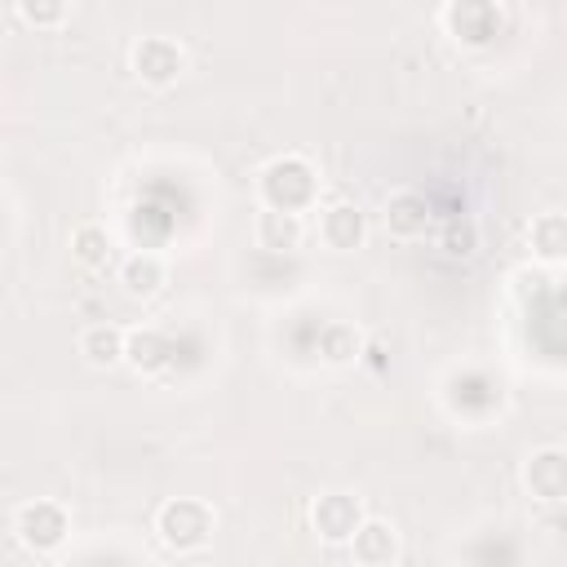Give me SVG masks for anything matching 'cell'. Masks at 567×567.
<instances>
[{
  "instance_id": "1",
  "label": "cell",
  "mask_w": 567,
  "mask_h": 567,
  "mask_svg": "<svg viewBox=\"0 0 567 567\" xmlns=\"http://www.w3.org/2000/svg\"><path fill=\"white\" fill-rule=\"evenodd\" d=\"M257 195H261V204H270V208L301 213V208L315 204L319 177H315V168H310L301 155H279V159H270V164L257 173Z\"/></svg>"
},
{
  "instance_id": "5",
  "label": "cell",
  "mask_w": 567,
  "mask_h": 567,
  "mask_svg": "<svg viewBox=\"0 0 567 567\" xmlns=\"http://www.w3.org/2000/svg\"><path fill=\"white\" fill-rule=\"evenodd\" d=\"M363 518H368V514H363L359 496H350V492H323V496H315V505H310V527H315V536L328 540V545H350V536L359 532Z\"/></svg>"
},
{
  "instance_id": "4",
  "label": "cell",
  "mask_w": 567,
  "mask_h": 567,
  "mask_svg": "<svg viewBox=\"0 0 567 567\" xmlns=\"http://www.w3.org/2000/svg\"><path fill=\"white\" fill-rule=\"evenodd\" d=\"M128 66H133V75H137L142 84L168 89V84H177L182 71H186V49H182L177 40H168V35H142V40L133 44V53H128Z\"/></svg>"
},
{
  "instance_id": "13",
  "label": "cell",
  "mask_w": 567,
  "mask_h": 567,
  "mask_svg": "<svg viewBox=\"0 0 567 567\" xmlns=\"http://www.w3.org/2000/svg\"><path fill=\"white\" fill-rule=\"evenodd\" d=\"M80 354H84V363H93V368H115L120 359H124V346H128V332L124 328H115V323H89L84 332H80Z\"/></svg>"
},
{
  "instance_id": "8",
  "label": "cell",
  "mask_w": 567,
  "mask_h": 567,
  "mask_svg": "<svg viewBox=\"0 0 567 567\" xmlns=\"http://www.w3.org/2000/svg\"><path fill=\"white\" fill-rule=\"evenodd\" d=\"M523 487L545 505H563L567 501V447L532 452L523 465Z\"/></svg>"
},
{
  "instance_id": "14",
  "label": "cell",
  "mask_w": 567,
  "mask_h": 567,
  "mask_svg": "<svg viewBox=\"0 0 567 567\" xmlns=\"http://www.w3.org/2000/svg\"><path fill=\"white\" fill-rule=\"evenodd\" d=\"M71 257H75L84 270H106L111 257H115V239L106 235V226L80 221V226L71 230Z\"/></svg>"
},
{
  "instance_id": "6",
  "label": "cell",
  "mask_w": 567,
  "mask_h": 567,
  "mask_svg": "<svg viewBox=\"0 0 567 567\" xmlns=\"http://www.w3.org/2000/svg\"><path fill=\"white\" fill-rule=\"evenodd\" d=\"M381 221H385V230H390L394 239L412 244V239H425V235H430V226H434V208H430V199H425L421 190L403 186V190H390V195H385Z\"/></svg>"
},
{
  "instance_id": "16",
  "label": "cell",
  "mask_w": 567,
  "mask_h": 567,
  "mask_svg": "<svg viewBox=\"0 0 567 567\" xmlns=\"http://www.w3.org/2000/svg\"><path fill=\"white\" fill-rule=\"evenodd\" d=\"M168 354H173V346H168V337L164 332H155V328H133L128 332V346H124V363L133 368V372H159L164 363H168Z\"/></svg>"
},
{
  "instance_id": "3",
  "label": "cell",
  "mask_w": 567,
  "mask_h": 567,
  "mask_svg": "<svg viewBox=\"0 0 567 567\" xmlns=\"http://www.w3.org/2000/svg\"><path fill=\"white\" fill-rule=\"evenodd\" d=\"M13 536L31 554H58L62 540L71 536V518L58 501H27L13 509Z\"/></svg>"
},
{
  "instance_id": "10",
  "label": "cell",
  "mask_w": 567,
  "mask_h": 567,
  "mask_svg": "<svg viewBox=\"0 0 567 567\" xmlns=\"http://www.w3.org/2000/svg\"><path fill=\"white\" fill-rule=\"evenodd\" d=\"M301 235H306L301 213L261 204L257 217H252V239H257V248H266V252H292V248L301 244Z\"/></svg>"
},
{
  "instance_id": "9",
  "label": "cell",
  "mask_w": 567,
  "mask_h": 567,
  "mask_svg": "<svg viewBox=\"0 0 567 567\" xmlns=\"http://www.w3.org/2000/svg\"><path fill=\"white\" fill-rule=\"evenodd\" d=\"M363 235H368V217H363V208H359V204L337 199V204H328V208L319 213V239H323L328 248L350 252V248H359V244H363Z\"/></svg>"
},
{
  "instance_id": "2",
  "label": "cell",
  "mask_w": 567,
  "mask_h": 567,
  "mask_svg": "<svg viewBox=\"0 0 567 567\" xmlns=\"http://www.w3.org/2000/svg\"><path fill=\"white\" fill-rule=\"evenodd\" d=\"M213 527H217L213 505H204V501H195V496H173V501H164L159 514H155V532H159V540H164L173 554H195L199 545H208Z\"/></svg>"
},
{
  "instance_id": "19",
  "label": "cell",
  "mask_w": 567,
  "mask_h": 567,
  "mask_svg": "<svg viewBox=\"0 0 567 567\" xmlns=\"http://www.w3.org/2000/svg\"><path fill=\"white\" fill-rule=\"evenodd\" d=\"M13 4H18V18L35 31H53L71 13V0H13Z\"/></svg>"
},
{
  "instance_id": "18",
  "label": "cell",
  "mask_w": 567,
  "mask_h": 567,
  "mask_svg": "<svg viewBox=\"0 0 567 567\" xmlns=\"http://www.w3.org/2000/svg\"><path fill=\"white\" fill-rule=\"evenodd\" d=\"M439 248H443V257H452V261H470L474 252H478V221L474 217H447L443 226H439Z\"/></svg>"
},
{
  "instance_id": "12",
  "label": "cell",
  "mask_w": 567,
  "mask_h": 567,
  "mask_svg": "<svg viewBox=\"0 0 567 567\" xmlns=\"http://www.w3.org/2000/svg\"><path fill=\"white\" fill-rule=\"evenodd\" d=\"M164 279H168V266H164V257L159 252H128L124 257V266H120V284H124V292L128 297H155L159 288H164Z\"/></svg>"
},
{
  "instance_id": "17",
  "label": "cell",
  "mask_w": 567,
  "mask_h": 567,
  "mask_svg": "<svg viewBox=\"0 0 567 567\" xmlns=\"http://www.w3.org/2000/svg\"><path fill=\"white\" fill-rule=\"evenodd\" d=\"M527 244L540 261H567V213H540L527 226Z\"/></svg>"
},
{
  "instance_id": "15",
  "label": "cell",
  "mask_w": 567,
  "mask_h": 567,
  "mask_svg": "<svg viewBox=\"0 0 567 567\" xmlns=\"http://www.w3.org/2000/svg\"><path fill=\"white\" fill-rule=\"evenodd\" d=\"M359 354H363V332H359L354 323H346V319L323 323V332H319V359H323V363L350 368Z\"/></svg>"
},
{
  "instance_id": "11",
  "label": "cell",
  "mask_w": 567,
  "mask_h": 567,
  "mask_svg": "<svg viewBox=\"0 0 567 567\" xmlns=\"http://www.w3.org/2000/svg\"><path fill=\"white\" fill-rule=\"evenodd\" d=\"M350 554H354V563H363V567H385V563H394V558H399V532H394V523H385V518H363L359 532L350 536Z\"/></svg>"
},
{
  "instance_id": "7",
  "label": "cell",
  "mask_w": 567,
  "mask_h": 567,
  "mask_svg": "<svg viewBox=\"0 0 567 567\" xmlns=\"http://www.w3.org/2000/svg\"><path fill=\"white\" fill-rule=\"evenodd\" d=\"M443 27L452 31V40L461 44H492L496 27H501V9L496 0H452L443 9Z\"/></svg>"
}]
</instances>
